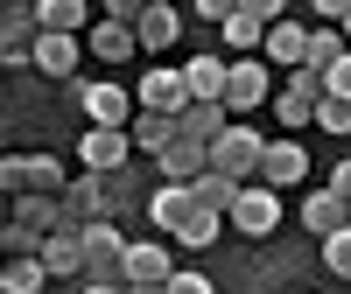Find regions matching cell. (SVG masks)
Listing matches in <instances>:
<instances>
[{
	"label": "cell",
	"mask_w": 351,
	"mask_h": 294,
	"mask_svg": "<svg viewBox=\"0 0 351 294\" xmlns=\"http://www.w3.org/2000/svg\"><path fill=\"white\" fill-rule=\"evenodd\" d=\"M127 239H120V224H84V287H127Z\"/></svg>",
	"instance_id": "obj_1"
},
{
	"label": "cell",
	"mask_w": 351,
	"mask_h": 294,
	"mask_svg": "<svg viewBox=\"0 0 351 294\" xmlns=\"http://www.w3.org/2000/svg\"><path fill=\"white\" fill-rule=\"evenodd\" d=\"M0 189H8V196H64L71 175H64L56 155H8V161H0Z\"/></svg>",
	"instance_id": "obj_2"
},
{
	"label": "cell",
	"mask_w": 351,
	"mask_h": 294,
	"mask_svg": "<svg viewBox=\"0 0 351 294\" xmlns=\"http://www.w3.org/2000/svg\"><path fill=\"white\" fill-rule=\"evenodd\" d=\"M260 161H267V140H260L246 120H232V133L211 147V175H232L239 189H253V183H260Z\"/></svg>",
	"instance_id": "obj_3"
},
{
	"label": "cell",
	"mask_w": 351,
	"mask_h": 294,
	"mask_svg": "<svg viewBox=\"0 0 351 294\" xmlns=\"http://www.w3.org/2000/svg\"><path fill=\"white\" fill-rule=\"evenodd\" d=\"M324 98H330V84L316 77V70H295V77H281V92H274V120L288 133H302V126H316Z\"/></svg>",
	"instance_id": "obj_4"
},
{
	"label": "cell",
	"mask_w": 351,
	"mask_h": 294,
	"mask_svg": "<svg viewBox=\"0 0 351 294\" xmlns=\"http://www.w3.org/2000/svg\"><path fill=\"white\" fill-rule=\"evenodd\" d=\"M71 92L84 98V120L92 126H112V133H134V120H141V98L127 92V84H71Z\"/></svg>",
	"instance_id": "obj_5"
},
{
	"label": "cell",
	"mask_w": 351,
	"mask_h": 294,
	"mask_svg": "<svg viewBox=\"0 0 351 294\" xmlns=\"http://www.w3.org/2000/svg\"><path fill=\"white\" fill-rule=\"evenodd\" d=\"M253 105H274V70L260 56H232V77H225V112L239 120Z\"/></svg>",
	"instance_id": "obj_6"
},
{
	"label": "cell",
	"mask_w": 351,
	"mask_h": 294,
	"mask_svg": "<svg viewBox=\"0 0 351 294\" xmlns=\"http://www.w3.org/2000/svg\"><path fill=\"white\" fill-rule=\"evenodd\" d=\"M112 217V175H77L64 189V224L84 231V224H106Z\"/></svg>",
	"instance_id": "obj_7"
},
{
	"label": "cell",
	"mask_w": 351,
	"mask_h": 294,
	"mask_svg": "<svg viewBox=\"0 0 351 294\" xmlns=\"http://www.w3.org/2000/svg\"><path fill=\"white\" fill-rule=\"evenodd\" d=\"M134 98H141V112H162V120H183V112H190V84H183V70L155 64L148 77L134 84Z\"/></svg>",
	"instance_id": "obj_8"
},
{
	"label": "cell",
	"mask_w": 351,
	"mask_h": 294,
	"mask_svg": "<svg viewBox=\"0 0 351 294\" xmlns=\"http://www.w3.org/2000/svg\"><path fill=\"white\" fill-rule=\"evenodd\" d=\"M77 155H84V175H120L127 155H134V133H112V126H92L77 140Z\"/></svg>",
	"instance_id": "obj_9"
},
{
	"label": "cell",
	"mask_w": 351,
	"mask_h": 294,
	"mask_svg": "<svg viewBox=\"0 0 351 294\" xmlns=\"http://www.w3.org/2000/svg\"><path fill=\"white\" fill-rule=\"evenodd\" d=\"M260 64L295 77V70L309 64V28H302V21H274V28H267V49H260Z\"/></svg>",
	"instance_id": "obj_10"
},
{
	"label": "cell",
	"mask_w": 351,
	"mask_h": 294,
	"mask_svg": "<svg viewBox=\"0 0 351 294\" xmlns=\"http://www.w3.org/2000/svg\"><path fill=\"white\" fill-rule=\"evenodd\" d=\"M302 175H309V155L295 147V133H281V140H267V161H260V183H267V189L281 196V189H295Z\"/></svg>",
	"instance_id": "obj_11"
},
{
	"label": "cell",
	"mask_w": 351,
	"mask_h": 294,
	"mask_svg": "<svg viewBox=\"0 0 351 294\" xmlns=\"http://www.w3.org/2000/svg\"><path fill=\"white\" fill-rule=\"evenodd\" d=\"M232 224H239L246 239H267V231L281 224V196H274L267 183H253V189H239V203H232Z\"/></svg>",
	"instance_id": "obj_12"
},
{
	"label": "cell",
	"mask_w": 351,
	"mask_h": 294,
	"mask_svg": "<svg viewBox=\"0 0 351 294\" xmlns=\"http://www.w3.org/2000/svg\"><path fill=\"white\" fill-rule=\"evenodd\" d=\"M8 224H21L28 239H56V231H64V196H14Z\"/></svg>",
	"instance_id": "obj_13"
},
{
	"label": "cell",
	"mask_w": 351,
	"mask_h": 294,
	"mask_svg": "<svg viewBox=\"0 0 351 294\" xmlns=\"http://www.w3.org/2000/svg\"><path fill=\"white\" fill-rule=\"evenodd\" d=\"M176 273V259H169V245H155V239H141L134 252H127V287H169Z\"/></svg>",
	"instance_id": "obj_14"
},
{
	"label": "cell",
	"mask_w": 351,
	"mask_h": 294,
	"mask_svg": "<svg viewBox=\"0 0 351 294\" xmlns=\"http://www.w3.org/2000/svg\"><path fill=\"white\" fill-rule=\"evenodd\" d=\"M225 77H232V64H225V56H190V64H183L190 105H225Z\"/></svg>",
	"instance_id": "obj_15"
},
{
	"label": "cell",
	"mask_w": 351,
	"mask_h": 294,
	"mask_svg": "<svg viewBox=\"0 0 351 294\" xmlns=\"http://www.w3.org/2000/svg\"><path fill=\"white\" fill-rule=\"evenodd\" d=\"M302 224L316 231V239H337V231L351 224V203H344V196L324 183V189H309V196H302Z\"/></svg>",
	"instance_id": "obj_16"
},
{
	"label": "cell",
	"mask_w": 351,
	"mask_h": 294,
	"mask_svg": "<svg viewBox=\"0 0 351 294\" xmlns=\"http://www.w3.org/2000/svg\"><path fill=\"white\" fill-rule=\"evenodd\" d=\"M267 14H260V0H246V8H232V21H225V49H239V56H260L267 49Z\"/></svg>",
	"instance_id": "obj_17"
},
{
	"label": "cell",
	"mask_w": 351,
	"mask_h": 294,
	"mask_svg": "<svg viewBox=\"0 0 351 294\" xmlns=\"http://www.w3.org/2000/svg\"><path fill=\"white\" fill-rule=\"evenodd\" d=\"M36 259L49 267V280H71V273H84V231H71V224H64L56 239H43V252H36Z\"/></svg>",
	"instance_id": "obj_18"
},
{
	"label": "cell",
	"mask_w": 351,
	"mask_h": 294,
	"mask_svg": "<svg viewBox=\"0 0 351 294\" xmlns=\"http://www.w3.org/2000/svg\"><path fill=\"white\" fill-rule=\"evenodd\" d=\"M190 211H197V189H183V183H162V189L148 196V217H155V231H169V239L183 231Z\"/></svg>",
	"instance_id": "obj_19"
},
{
	"label": "cell",
	"mask_w": 351,
	"mask_h": 294,
	"mask_svg": "<svg viewBox=\"0 0 351 294\" xmlns=\"http://www.w3.org/2000/svg\"><path fill=\"white\" fill-rule=\"evenodd\" d=\"M36 14H43V36H77V28L92 36V28H99L84 0H36Z\"/></svg>",
	"instance_id": "obj_20"
},
{
	"label": "cell",
	"mask_w": 351,
	"mask_h": 294,
	"mask_svg": "<svg viewBox=\"0 0 351 294\" xmlns=\"http://www.w3.org/2000/svg\"><path fill=\"white\" fill-rule=\"evenodd\" d=\"M77 49H84L77 36H43V42H36V70H43V77H56V84H71Z\"/></svg>",
	"instance_id": "obj_21"
},
{
	"label": "cell",
	"mask_w": 351,
	"mask_h": 294,
	"mask_svg": "<svg viewBox=\"0 0 351 294\" xmlns=\"http://www.w3.org/2000/svg\"><path fill=\"white\" fill-rule=\"evenodd\" d=\"M134 36H141V49H169L176 36H183V14H176L169 0H148V14H141Z\"/></svg>",
	"instance_id": "obj_22"
},
{
	"label": "cell",
	"mask_w": 351,
	"mask_h": 294,
	"mask_svg": "<svg viewBox=\"0 0 351 294\" xmlns=\"http://www.w3.org/2000/svg\"><path fill=\"white\" fill-rule=\"evenodd\" d=\"M84 49H92V56H106V64H127V56L141 49V36H134V28H120V21H106V14H99V28L84 36Z\"/></svg>",
	"instance_id": "obj_23"
},
{
	"label": "cell",
	"mask_w": 351,
	"mask_h": 294,
	"mask_svg": "<svg viewBox=\"0 0 351 294\" xmlns=\"http://www.w3.org/2000/svg\"><path fill=\"white\" fill-rule=\"evenodd\" d=\"M351 56V42H344V28H309V64L302 70H316V77H330L337 64Z\"/></svg>",
	"instance_id": "obj_24"
},
{
	"label": "cell",
	"mask_w": 351,
	"mask_h": 294,
	"mask_svg": "<svg viewBox=\"0 0 351 294\" xmlns=\"http://www.w3.org/2000/svg\"><path fill=\"white\" fill-rule=\"evenodd\" d=\"M43 280H49L43 259H0V287L8 294H43Z\"/></svg>",
	"instance_id": "obj_25"
},
{
	"label": "cell",
	"mask_w": 351,
	"mask_h": 294,
	"mask_svg": "<svg viewBox=\"0 0 351 294\" xmlns=\"http://www.w3.org/2000/svg\"><path fill=\"white\" fill-rule=\"evenodd\" d=\"M218 224H232V217H218V211H204V203H197V211L183 217V231H176V245H190V252H204V245L218 239Z\"/></svg>",
	"instance_id": "obj_26"
},
{
	"label": "cell",
	"mask_w": 351,
	"mask_h": 294,
	"mask_svg": "<svg viewBox=\"0 0 351 294\" xmlns=\"http://www.w3.org/2000/svg\"><path fill=\"white\" fill-rule=\"evenodd\" d=\"M197 203H204V211H218V217H232L239 183H232V175H204V183H197Z\"/></svg>",
	"instance_id": "obj_27"
},
{
	"label": "cell",
	"mask_w": 351,
	"mask_h": 294,
	"mask_svg": "<svg viewBox=\"0 0 351 294\" xmlns=\"http://www.w3.org/2000/svg\"><path fill=\"white\" fill-rule=\"evenodd\" d=\"M8 36H43V14L28 8V0H14V8L0 14V42H8Z\"/></svg>",
	"instance_id": "obj_28"
},
{
	"label": "cell",
	"mask_w": 351,
	"mask_h": 294,
	"mask_svg": "<svg viewBox=\"0 0 351 294\" xmlns=\"http://www.w3.org/2000/svg\"><path fill=\"white\" fill-rule=\"evenodd\" d=\"M324 267H330L337 280H351V224L337 231V239H324Z\"/></svg>",
	"instance_id": "obj_29"
},
{
	"label": "cell",
	"mask_w": 351,
	"mask_h": 294,
	"mask_svg": "<svg viewBox=\"0 0 351 294\" xmlns=\"http://www.w3.org/2000/svg\"><path fill=\"white\" fill-rule=\"evenodd\" d=\"M36 42H43V36H8V42H0V64H8V70L36 64Z\"/></svg>",
	"instance_id": "obj_30"
},
{
	"label": "cell",
	"mask_w": 351,
	"mask_h": 294,
	"mask_svg": "<svg viewBox=\"0 0 351 294\" xmlns=\"http://www.w3.org/2000/svg\"><path fill=\"white\" fill-rule=\"evenodd\" d=\"M316 126H324V133H351V98H324Z\"/></svg>",
	"instance_id": "obj_31"
},
{
	"label": "cell",
	"mask_w": 351,
	"mask_h": 294,
	"mask_svg": "<svg viewBox=\"0 0 351 294\" xmlns=\"http://www.w3.org/2000/svg\"><path fill=\"white\" fill-rule=\"evenodd\" d=\"M141 14H148L141 0H112V8H106V21H120V28H141Z\"/></svg>",
	"instance_id": "obj_32"
},
{
	"label": "cell",
	"mask_w": 351,
	"mask_h": 294,
	"mask_svg": "<svg viewBox=\"0 0 351 294\" xmlns=\"http://www.w3.org/2000/svg\"><path fill=\"white\" fill-rule=\"evenodd\" d=\"M169 294H211V280H204V273H176Z\"/></svg>",
	"instance_id": "obj_33"
},
{
	"label": "cell",
	"mask_w": 351,
	"mask_h": 294,
	"mask_svg": "<svg viewBox=\"0 0 351 294\" xmlns=\"http://www.w3.org/2000/svg\"><path fill=\"white\" fill-rule=\"evenodd\" d=\"M324 84H330V98H351V56H344V64H337Z\"/></svg>",
	"instance_id": "obj_34"
},
{
	"label": "cell",
	"mask_w": 351,
	"mask_h": 294,
	"mask_svg": "<svg viewBox=\"0 0 351 294\" xmlns=\"http://www.w3.org/2000/svg\"><path fill=\"white\" fill-rule=\"evenodd\" d=\"M330 189H337V196L351 203V161H337V168H330Z\"/></svg>",
	"instance_id": "obj_35"
},
{
	"label": "cell",
	"mask_w": 351,
	"mask_h": 294,
	"mask_svg": "<svg viewBox=\"0 0 351 294\" xmlns=\"http://www.w3.org/2000/svg\"><path fill=\"white\" fill-rule=\"evenodd\" d=\"M84 294H127V287H84Z\"/></svg>",
	"instance_id": "obj_36"
},
{
	"label": "cell",
	"mask_w": 351,
	"mask_h": 294,
	"mask_svg": "<svg viewBox=\"0 0 351 294\" xmlns=\"http://www.w3.org/2000/svg\"><path fill=\"white\" fill-rule=\"evenodd\" d=\"M127 294H169V287H127Z\"/></svg>",
	"instance_id": "obj_37"
},
{
	"label": "cell",
	"mask_w": 351,
	"mask_h": 294,
	"mask_svg": "<svg viewBox=\"0 0 351 294\" xmlns=\"http://www.w3.org/2000/svg\"><path fill=\"white\" fill-rule=\"evenodd\" d=\"M344 42H351V8H344Z\"/></svg>",
	"instance_id": "obj_38"
},
{
	"label": "cell",
	"mask_w": 351,
	"mask_h": 294,
	"mask_svg": "<svg viewBox=\"0 0 351 294\" xmlns=\"http://www.w3.org/2000/svg\"><path fill=\"white\" fill-rule=\"evenodd\" d=\"M288 294H302V287H288Z\"/></svg>",
	"instance_id": "obj_39"
}]
</instances>
